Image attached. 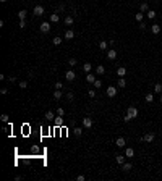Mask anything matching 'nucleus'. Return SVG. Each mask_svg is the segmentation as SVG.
Masks as SVG:
<instances>
[{"mask_svg": "<svg viewBox=\"0 0 162 181\" xmlns=\"http://www.w3.org/2000/svg\"><path fill=\"white\" fill-rule=\"evenodd\" d=\"M83 126H84L86 129H91L92 128V118L91 117H84L83 118Z\"/></svg>", "mask_w": 162, "mask_h": 181, "instance_id": "obj_3", "label": "nucleus"}, {"mask_svg": "<svg viewBox=\"0 0 162 181\" xmlns=\"http://www.w3.org/2000/svg\"><path fill=\"white\" fill-rule=\"evenodd\" d=\"M0 120H2L3 123H7V121H8V115H7V113H3L2 117H0Z\"/></svg>", "mask_w": 162, "mask_h": 181, "instance_id": "obj_40", "label": "nucleus"}, {"mask_svg": "<svg viewBox=\"0 0 162 181\" xmlns=\"http://www.w3.org/2000/svg\"><path fill=\"white\" fill-rule=\"evenodd\" d=\"M144 99H146V102H147V104H151V102H154V95H152V92H149V94H146V97H144Z\"/></svg>", "mask_w": 162, "mask_h": 181, "instance_id": "obj_27", "label": "nucleus"}, {"mask_svg": "<svg viewBox=\"0 0 162 181\" xmlns=\"http://www.w3.org/2000/svg\"><path fill=\"white\" fill-rule=\"evenodd\" d=\"M18 26H20L21 29H25V28H26V21H25V19H20V24H18Z\"/></svg>", "mask_w": 162, "mask_h": 181, "instance_id": "obj_39", "label": "nucleus"}, {"mask_svg": "<svg viewBox=\"0 0 162 181\" xmlns=\"http://www.w3.org/2000/svg\"><path fill=\"white\" fill-rule=\"evenodd\" d=\"M97 79V78L94 76V74H91V73H88V76H86V81H88L89 84H94V81Z\"/></svg>", "mask_w": 162, "mask_h": 181, "instance_id": "obj_15", "label": "nucleus"}, {"mask_svg": "<svg viewBox=\"0 0 162 181\" xmlns=\"http://www.w3.org/2000/svg\"><path fill=\"white\" fill-rule=\"evenodd\" d=\"M151 31H152V34H156V36H157V34L160 32V26L159 24H152V26H151Z\"/></svg>", "mask_w": 162, "mask_h": 181, "instance_id": "obj_16", "label": "nucleus"}, {"mask_svg": "<svg viewBox=\"0 0 162 181\" xmlns=\"http://www.w3.org/2000/svg\"><path fill=\"white\" fill-rule=\"evenodd\" d=\"M125 155L128 157V159H131V157H135V149H133V147H126V151H125Z\"/></svg>", "mask_w": 162, "mask_h": 181, "instance_id": "obj_11", "label": "nucleus"}, {"mask_svg": "<svg viewBox=\"0 0 162 181\" xmlns=\"http://www.w3.org/2000/svg\"><path fill=\"white\" fill-rule=\"evenodd\" d=\"M65 24H67V26H71V24H73V23H75V19H73V16H67V18H65Z\"/></svg>", "mask_w": 162, "mask_h": 181, "instance_id": "obj_20", "label": "nucleus"}, {"mask_svg": "<svg viewBox=\"0 0 162 181\" xmlns=\"http://www.w3.org/2000/svg\"><path fill=\"white\" fill-rule=\"evenodd\" d=\"M54 99H55V100H58V99H62V91H60V89L54 91Z\"/></svg>", "mask_w": 162, "mask_h": 181, "instance_id": "obj_29", "label": "nucleus"}, {"mask_svg": "<svg viewBox=\"0 0 162 181\" xmlns=\"http://www.w3.org/2000/svg\"><path fill=\"white\" fill-rule=\"evenodd\" d=\"M44 117H46V120H54L55 118V115H54V112H46V115H44Z\"/></svg>", "mask_w": 162, "mask_h": 181, "instance_id": "obj_25", "label": "nucleus"}, {"mask_svg": "<svg viewBox=\"0 0 162 181\" xmlns=\"http://www.w3.org/2000/svg\"><path fill=\"white\" fill-rule=\"evenodd\" d=\"M107 58L109 60H115L117 58V52H115V50H107Z\"/></svg>", "mask_w": 162, "mask_h": 181, "instance_id": "obj_12", "label": "nucleus"}, {"mask_svg": "<svg viewBox=\"0 0 162 181\" xmlns=\"http://www.w3.org/2000/svg\"><path fill=\"white\" fill-rule=\"evenodd\" d=\"M160 102H162V94H160Z\"/></svg>", "mask_w": 162, "mask_h": 181, "instance_id": "obj_49", "label": "nucleus"}, {"mask_svg": "<svg viewBox=\"0 0 162 181\" xmlns=\"http://www.w3.org/2000/svg\"><path fill=\"white\" fill-rule=\"evenodd\" d=\"M147 10H149V6H147V3H146V2L139 5V11H141V13H143V11H147Z\"/></svg>", "mask_w": 162, "mask_h": 181, "instance_id": "obj_30", "label": "nucleus"}, {"mask_svg": "<svg viewBox=\"0 0 162 181\" xmlns=\"http://www.w3.org/2000/svg\"><path fill=\"white\" fill-rule=\"evenodd\" d=\"M26 13H28L26 10H20L16 15H18V18H20V19H25V18H26Z\"/></svg>", "mask_w": 162, "mask_h": 181, "instance_id": "obj_24", "label": "nucleus"}, {"mask_svg": "<svg viewBox=\"0 0 162 181\" xmlns=\"http://www.w3.org/2000/svg\"><path fill=\"white\" fill-rule=\"evenodd\" d=\"M83 134V128H75V136H81Z\"/></svg>", "mask_w": 162, "mask_h": 181, "instance_id": "obj_37", "label": "nucleus"}, {"mask_svg": "<svg viewBox=\"0 0 162 181\" xmlns=\"http://www.w3.org/2000/svg\"><path fill=\"white\" fill-rule=\"evenodd\" d=\"M131 168H133L131 163H123V165H122V170H123V172H130Z\"/></svg>", "mask_w": 162, "mask_h": 181, "instance_id": "obj_22", "label": "nucleus"}, {"mask_svg": "<svg viewBox=\"0 0 162 181\" xmlns=\"http://www.w3.org/2000/svg\"><path fill=\"white\" fill-rule=\"evenodd\" d=\"M31 151H33V154H39V151H41V149L37 147V146H33V147H31Z\"/></svg>", "mask_w": 162, "mask_h": 181, "instance_id": "obj_41", "label": "nucleus"}, {"mask_svg": "<svg viewBox=\"0 0 162 181\" xmlns=\"http://www.w3.org/2000/svg\"><path fill=\"white\" fill-rule=\"evenodd\" d=\"M34 15L36 16H42L44 15V6L42 5H36L34 6Z\"/></svg>", "mask_w": 162, "mask_h": 181, "instance_id": "obj_6", "label": "nucleus"}, {"mask_svg": "<svg viewBox=\"0 0 162 181\" xmlns=\"http://www.w3.org/2000/svg\"><path fill=\"white\" fill-rule=\"evenodd\" d=\"M96 73H97V74H104V73H105L104 65H97V68H96Z\"/></svg>", "mask_w": 162, "mask_h": 181, "instance_id": "obj_19", "label": "nucleus"}, {"mask_svg": "<svg viewBox=\"0 0 162 181\" xmlns=\"http://www.w3.org/2000/svg\"><path fill=\"white\" fill-rule=\"evenodd\" d=\"M147 18L154 19V18H156V11H154V10H147Z\"/></svg>", "mask_w": 162, "mask_h": 181, "instance_id": "obj_31", "label": "nucleus"}, {"mask_svg": "<svg viewBox=\"0 0 162 181\" xmlns=\"http://www.w3.org/2000/svg\"><path fill=\"white\" fill-rule=\"evenodd\" d=\"M86 178H84V175H78L76 176V181H84Z\"/></svg>", "mask_w": 162, "mask_h": 181, "instance_id": "obj_45", "label": "nucleus"}, {"mask_svg": "<svg viewBox=\"0 0 162 181\" xmlns=\"http://www.w3.org/2000/svg\"><path fill=\"white\" fill-rule=\"evenodd\" d=\"M107 45H109V42H105V40H101V42H99V49L101 50H107Z\"/></svg>", "mask_w": 162, "mask_h": 181, "instance_id": "obj_23", "label": "nucleus"}, {"mask_svg": "<svg viewBox=\"0 0 162 181\" xmlns=\"http://www.w3.org/2000/svg\"><path fill=\"white\" fill-rule=\"evenodd\" d=\"M139 28H141V29H144V28H146V23L141 21V23H139Z\"/></svg>", "mask_w": 162, "mask_h": 181, "instance_id": "obj_46", "label": "nucleus"}, {"mask_svg": "<svg viewBox=\"0 0 162 181\" xmlns=\"http://www.w3.org/2000/svg\"><path fill=\"white\" fill-rule=\"evenodd\" d=\"M65 78H67V81H75L76 79V73H75L73 70H68L67 73H65Z\"/></svg>", "mask_w": 162, "mask_h": 181, "instance_id": "obj_4", "label": "nucleus"}, {"mask_svg": "<svg viewBox=\"0 0 162 181\" xmlns=\"http://www.w3.org/2000/svg\"><path fill=\"white\" fill-rule=\"evenodd\" d=\"M135 19H136V21L138 23H141V21H143V19H144V15H143V13H136V15H135Z\"/></svg>", "mask_w": 162, "mask_h": 181, "instance_id": "obj_28", "label": "nucleus"}, {"mask_svg": "<svg viewBox=\"0 0 162 181\" xmlns=\"http://www.w3.org/2000/svg\"><path fill=\"white\" fill-rule=\"evenodd\" d=\"M154 92H156V94H162V84L160 83L154 84Z\"/></svg>", "mask_w": 162, "mask_h": 181, "instance_id": "obj_17", "label": "nucleus"}, {"mask_svg": "<svg viewBox=\"0 0 162 181\" xmlns=\"http://www.w3.org/2000/svg\"><path fill=\"white\" fill-rule=\"evenodd\" d=\"M55 89H63V83L57 81V83H55Z\"/></svg>", "mask_w": 162, "mask_h": 181, "instance_id": "obj_38", "label": "nucleus"}, {"mask_svg": "<svg viewBox=\"0 0 162 181\" xmlns=\"http://www.w3.org/2000/svg\"><path fill=\"white\" fill-rule=\"evenodd\" d=\"M52 42H54V45H60V44H62V37H54V40H52Z\"/></svg>", "mask_w": 162, "mask_h": 181, "instance_id": "obj_33", "label": "nucleus"}, {"mask_svg": "<svg viewBox=\"0 0 162 181\" xmlns=\"http://www.w3.org/2000/svg\"><path fill=\"white\" fill-rule=\"evenodd\" d=\"M0 92H2V95H7V94H8V89H7V87H2Z\"/></svg>", "mask_w": 162, "mask_h": 181, "instance_id": "obj_44", "label": "nucleus"}, {"mask_svg": "<svg viewBox=\"0 0 162 181\" xmlns=\"http://www.w3.org/2000/svg\"><path fill=\"white\" fill-rule=\"evenodd\" d=\"M117 84H118V87H125L126 86V79L125 78H118V83Z\"/></svg>", "mask_w": 162, "mask_h": 181, "instance_id": "obj_26", "label": "nucleus"}, {"mask_svg": "<svg viewBox=\"0 0 162 181\" xmlns=\"http://www.w3.org/2000/svg\"><path fill=\"white\" fill-rule=\"evenodd\" d=\"M117 74H118L120 78H125L126 76V68L125 66H120L118 70H117Z\"/></svg>", "mask_w": 162, "mask_h": 181, "instance_id": "obj_10", "label": "nucleus"}, {"mask_svg": "<svg viewBox=\"0 0 162 181\" xmlns=\"http://www.w3.org/2000/svg\"><path fill=\"white\" fill-rule=\"evenodd\" d=\"M92 86H94V89H99V87H102V81L101 79H96Z\"/></svg>", "mask_w": 162, "mask_h": 181, "instance_id": "obj_32", "label": "nucleus"}, {"mask_svg": "<svg viewBox=\"0 0 162 181\" xmlns=\"http://www.w3.org/2000/svg\"><path fill=\"white\" fill-rule=\"evenodd\" d=\"M39 29H41V32L47 34V32H50V29H52V26H50V23H49V21H44V23H41Z\"/></svg>", "mask_w": 162, "mask_h": 181, "instance_id": "obj_2", "label": "nucleus"}, {"mask_svg": "<svg viewBox=\"0 0 162 181\" xmlns=\"http://www.w3.org/2000/svg\"><path fill=\"white\" fill-rule=\"evenodd\" d=\"M88 95H89V97H96V91L94 89H89L88 91Z\"/></svg>", "mask_w": 162, "mask_h": 181, "instance_id": "obj_42", "label": "nucleus"}, {"mask_svg": "<svg viewBox=\"0 0 162 181\" xmlns=\"http://www.w3.org/2000/svg\"><path fill=\"white\" fill-rule=\"evenodd\" d=\"M105 94H107V97H115V95H117V87L109 86L107 91H105Z\"/></svg>", "mask_w": 162, "mask_h": 181, "instance_id": "obj_5", "label": "nucleus"}, {"mask_svg": "<svg viewBox=\"0 0 162 181\" xmlns=\"http://www.w3.org/2000/svg\"><path fill=\"white\" fill-rule=\"evenodd\" d=\"M67 99H68V100H73V99H75L73 92H68V94H67Z\"/></svg>", "mask_w": 162, "mask_h": 181, "instance_id": "obj_43", "label": "nucleus"}, {"mask_svg": "<svg viewBox=\"0 0 162 181\" xmlns=\"http://www.w3.org/2000/svg\"><path fill=\"white\" fill-rule=\"evenodd\" d=\"M0 2H2V3H5V2H7V0H0Z\"/></svg>", "mask_w": 162, "mask_h": 181, "instance_id": "obj_48", "label": "nucleus"}, {"mask_svg": "<svg viewBox=\"0 0 162 181\" xmlns=\"http://www.w3.org/2000/svg\"><path fill=\"white\" fill-rule=\"evenodd\" d=\"M125 159H126V155H117V163H118V165H123V163H125Z\"/></svg>", "mask_w": 162, "mask_h": 181, "instance_id": "obj_21", "label": "nucleus"}, {"mask_svg": "<svg viewBox=\"0 0 162 181\" xmlns=\"http://www.w3.org/2000/svg\"><path fill=\"white\" fill-rule=\"evenodd\" d=\"M20 87H21V89H26V87H28V81H25V79H23V81H20Z\"/></svg>", "mask_w": 162, "mask_h": 181, "instance_id": "obj_35", "label": "nucleus"}, {"mask_svg": "<svg viewBox=\"0 0 162 181\" xmlns=\"http://www.w3.org/2000/svg\"><path fill=\"white\" fill-rule=\"evenodd\" d=\"M83 70H84V73H86V74H88V73H91V70H92V65L86 61V63L83 65Z\"/></svg>", "mask_w": 162, "mask_h": 181, "instance_id": "obj_14", "label": "nucleus"}, {"mask_svg": "<svg viewBox=\"0 0 162 181\" xmlns=\"http://www.w3.org/2000/svg\"><path fill=\"white\" fill-rule=\"evenodd\" d=\"M60 21V15L58 13H52L50 15V23H58Z\"/></svg>", "mask_w": 162, "mask_h": 181, "instance_id": "obj_13", "label": "nucleus"}, {"mask_svg": "<svg viewBox=\"0 0 162 181\" xmlns=\"http://www.w3.org/2000/svg\"><path fill=\"white\" fill-rule=\"evenodd\" d=\"M115 144H117V147H125V146H126L125 138H122V136H120V138H117L115 139Z\"/></svg>", "mask_w": 162, "mask_h": 181, "instance_id": "obj_7", "label": "nucleus"}, {"mask_svg": "<svg viewBox=\"0 0 162 181\" xmlns=\"http://www.w3.org/2000/svg\"><path fill=\"white\" fill-rule=\"evenodd\" d=\"M154 138H156V136H154V133H147V134L143 138V141H146V142H152V141H154Z\"/></svg>", "mask_w": 162, "mask_h": 181, "instance_id": "obj_9", "label": "nucleus"}, {"mask_svg": "<svg viewBox=\"0 0 162 181\" xmlns=\"http://www.w3.org/2000/svg\"><path fill=\"white\" fill-rule=\"evenodd\" d=\"M68 65H70V66H76V65H78L76 58H70V60H68Z\"/></svg>", "mask_w": 162, "mask_h": 181, "instance_id": "obj_34", "label": "nucleus"}, {"mask_svg": "<svg viewBox=\"0 0 162 181\" xmlns=\"http://www.w3.org/2000/svg\"><path fill=\"white\" fill-rule=\"evenodd\" d=\"M54 125L57 126V128L63 126V117H55V118H54Z\"/></svg>", "mask_w": 162, "mask_h": 181, "instance_id": "obj_8", "label": "nucleus"}, {"mask_svg": "<svg viewBox=\"0 0 162 181\" xmlns=\"http://www.w3.org/2000/svg\"><path fill=\"white\" fill-rule=\"evenodd\" d=\"M73 37H75V31L68 29L67 32H65V39H73Z\"/></svg>", "mask_w": 162, "mask_h": 181, "instance_id": "obj_18", "label": "nucleus"}, {"mask_svg": "<svg viewBox=\"0 0 162 181\" xmlns=\"http://www.w3.org/2000/svg\"><path fill=\"white\" fill-rule=\"evenodd\" d=\"M58 10H62V11L65 10V5H63V3H60V5H58Z\"/></svg>", "mask_w": 162, "mask_h": 181, "instance_id": "obj_47", "label": "nucleus"}, {"mask_svg": "<svg viewBox=\"0 0 162 181\" xmlns=\"http://www.w3.org/2000/svg\"><path fill=\"white\" fill-rule=\"evenodd\" d=\"M138 113H139V112H138V108H136V107H128V108H126V115L123 117V121H125V123L131 121L133 118H136V117H138Z\"/></svg>", "mask_w": 162, "mask_h": 181, "instance_id": "obj_1", "label": "nucleus"}, {"mask_svg": "<svg viewBox=\"0 0 162 181\" xmlns=\"http://www.w3.org/2000/svg\"><path fill=\"white\" fill-rule=\"evenodd\" d=\"M57 115H58V117H63V115H65V110L62 107H58L57 108Z\"/></svg>", "mask_w": 162, "mask_h": 181, "instance_id": "obj_36", "label": "nucleus"}]
</instances>
